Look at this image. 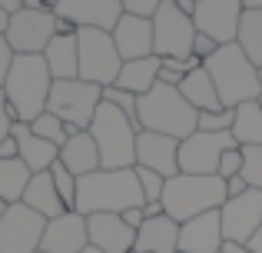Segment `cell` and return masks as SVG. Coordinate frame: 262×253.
I'll list each match as a JSON object with an SVG mask.
<instances>
[{
  "label": "cell",
  "instance_id": "obj_59",
  "mask_svg": "<svg viewBox=\"0 0 262 253\" xmlns=\"http://www.w3.org/2000/svg\"><path fill=\"white\" fill-rule=\"evenodd\" d=\"M196 4H199V0H196Z\"/></svg>",
  "mask_w": 262,
  "mask_h": 253
},
{
  "label": "cell",
  "instance_id": "obj_23",
  "mask_svg": "<svg viewBox=\"0 0 262 253\" xmlns=\"http://www.w3.org/2000/svg\"><path fill=\"white\" fill-rule=\"evenodd\" d=\"M133 253H179V223L169 217L143 220V227L136 230Z\"/></svg>",
  "mask_w": 262,
  "mask_h": 253
},
{
  "label": "cell",
  "instance_id": "obj_49",
  "mask_svg": "<svg viewBox=\"0 0 262 253\" xmlns=\"http://www.w3.org/2000/svg\"><path fill=\"white\" fill-rule=\"evenodd\" d=\"M53 20H57V33H77V27L70 20H63V17H53Z\"/></svg>",
  "mask_w": 262,
  "mask_h": 253
},
{
  "label": "cell",
  "instance_id": "obj_51",
  "mask_svg": "<svg viewBox=\"0 0 262 253\" xmlns=\"http://www.w3.org/2000/svg\"><path fill=\"white\" fill-rule=\"evenodd\" d=\"M7 24H10V17H7V13H4V7H0V37L7 33Z\"/></svg>",
  "mask_w": 262,
  "mask_h": 253
},
{
  "label": "cell",
  "instance_id": "obj_14",
  "mask_svg": "<svg viewBox=\"0 0 262 253\" xmlns=\"http://www.w3.org/2000/svg\"><path fill=\"white\" fill-rule=\"evenodd\" d=\"M223 237L229 243H249L252 233L262 227V190H246L243 197H232L219 207Z\"/></svg>",
  "mask_w": 262,
  "mask_h": 253
},
{
  "label": "cell",
  "instance_id": "obj_22",
  "mask_svg": "<svg viewBox=\"0 0 262 253\" xmlns=\"http://www.w3.org/2000/svg\"><path fill=\"white\" fill-rule=\"evenodd\" d=\"M47 70L53 80H77L80 77V44L77 33H57L43 50Z\"/></svg>",
  "mask_w": 262,
  "mask_h": 253
},
{
  "label": "cell",
  "instance_id": "obj_11",
  "mask_svg": "<svg viewBox=\"0 0 262 253\" xmlns=\"http://www.w3.org/2000/svg\"><path fill=\"white\" fill-rule=\"evenodd\" d=\"M7 44L13 53H43L47 44L57 37L53 10H20L7 24Z\"/></svg>",
  "mask_w": 262,
  "mask_h": 253
},
{
  "label": "cell",
  "instance_id": "obj_5",
  "mask_svg": "<svg viewBox=\"0 0 262 253\" xmlns=\"http://www.w3.org/2000/svg\"><path fill=\"white\" fill-rule=\"evenodd\" d=\"M136 113H140L143 130L166 133V137H176V140H186V137L196 133V120H199V110H192L186 104L179 87H166V84H156L146 97H140Z\"/></svg>",
  "mask_w": 262,
  "mask_h": 253
},
{
  "label": "cell",
  "instance_id": "obj_34",
  "mask_svg": "<svg viewBox=\"0 0 262 253\" xmlns=\"http://www.w3.org/2000/svg\"><path fill=\"white\" fill-rule=\"evenodd\" d=\"M133 173H136V183H140V190H143V200H146V203L163 200V190H166V177L156 173V170H146V167H133Z\"/></svg>",
  "mask_w": 262,
  "mask_h": 253
},
{
  "label": "cell",
  "instance_id": "obj_30",
  "mask_svg": "<svg viewBox=\"0 0 262 253\" xmlns=\"http://www.w3.org/2000/svg\"><path fill=\"white\" fill-rule=\"evenodd\" d=\"M236 44L256 67H262V10H243Z\"/></svg>",
  "mask_w": 262,
  "mask_h": 253
},
{
  "label": "cell",
  "instance_id": "obj_6",
  "mask_svg": "<svg viewBox=\"0 0 262 253\" xmlns=\"http://www.w3.org/2000/svg\"><path fill=\"white\" fill-rule=\"evenodd\" d=\"M136 130L116 107L100 104L90 124L96 150H100V170H133L136 167Z\"/></svg>",
  "mask_w": 262,
  "mask_h": 253
},
{
  "label": "cell",
  "instance_id": "obj_32",
  "mask_svg": "<svg viewBox=\"0 0 262 253\" xmlns=\"http://www.w3.org/2000/svg\"><path fill=\"white\" fill-rule=\"evenodd\" d=\"M30 130H33L37 137H43V140H50L53 147H63V143H67V124H63L60 117H53L50 110L40 113V117L30 124Z\"/></svg>",
  "mask_w": 262,
  "mask_h": 253
},
{
  "label": "cell",
  "instance_id": "obj_25",
  "mask_svg": "<svg viewBox=\"0 0 262 253\" xmlns=\"http://www.w3.org/2000/svg\"><path fill=\"white\" fill-rule=\"evenodd\" d=\"M20 203H24V207H30L33 213H40L43 220H57V217L67 213L63 200H60L57 187H53L50 170H47V173L30 177V187H27V193H24V200H20Z\"/></svg>",
  "mask_w": 262,
  "mask_h": 253
},
{
  "label": "cell",
  "instance_id": "obj_39",
  "mask_svg": "<svg viewBox=\"0 0 262 253\" xmlns=\"http://www.w3.org/2000/svg\"><path fill=\"white\" fill-rule=\"evenodd\" d=\"M219 50V44L212 37H206V33H196V40H192V57H199L206 64V60L212 57V53Z\"/></svg>",
  "mask_w": 262,
  "mask_h": 253
},
{
  "label": "cell",
  "instance_id": "obj_52",
  "mask_svg": "<svg viewBox=\"0 0 262 253\" xmlns=\"http://www.w3.org/2000/svg\"><path fill=\"white\" fill-rule=\"evenodd\" d=\"M246 10H262V0H243Z\"/></svg>",
  "mask_w": 262,
  "mask_h": 253
},
{
  "label": "cell",
  "instance_id": "obj_3",
  "mask_svg": "<svg viewBox=\"0 0 262 253\" xmlns=\"http://www.w3.org/2000/svg\"><path fill=\"white\" fill-rule=\"evenodd\" d=\"M206 73L216 84V93L223 100V107L236 110V107L249 104L262 93V80H259V67L239 50V44H226L206 60Z\"/></svg>",
  "mask_w": 262,
  "mask_h": 253
},
{
  "label": "cell",
  "instance_id": "obj_4",
  "mask_svg": "<svg viewBox=\"0 0 262 253\" xmlns=\"http://www.w3.org/2000/svg\"><path fill=\"white\" fill-rule=\"evenodd\" d=\"M226 200H229V197H226V180H219V177L176 173V177L166 180V190H163L166 217L176 220V223H186V220H192V217L219 210Z\"/></svg>",
  "mask_w": 262,
  "mask_h": 253
},
{
  "label": "cell",
  "instance_id": "obj_57",
  "mask_svg": "<svg viewBox=\"0 0 262 253\" xmlns=\"http://www.w3.org/2000/svg\"><path fill=\"white\" fill-rule=\"evenodd\" d=\"M259 80H262V67H259Z\"/></svg>",
  "mask_w": 262,
  "mask_h": 253
},
{
  "label": "cell",
  "instance_id": "obj_21",
  "mask_svg": "<svg viewBox=\"0 0 262 253\" xmlns=\"http://www.w3.org/2000/svg\"><path fill=\"white\" fill-rule=\"evenodd\" d=\"M10 133L17 137V153H20V160L27 163V170H30L33 177H37V173H47V170L60 160V147H53L50 140L37 137L30 130V124H13Z\"/></svg>",
  "mask_w": 262,
  "mask_h": 253
},
{
  "label": "cell",
  "instance_id": "obj_19",
  "mask_svg": "<svg viewBox=\"0 0 262 253\" xmlns=\"http://www.w3.org/2000/svg\"><path fill=\"white\" fill-rule=\"evenodd\" d=\"M226 243L219 210L179 223V253H219Z\"/></svg>",
  "mask_w": 262,
  "mask_h": 253
},
{
  "label": "cell",
  "instance_id": "obj_38",
  "mask_svg": "<svg viewBox=\"0 0 262 253\" xmlns=\"http://www.w3.org/2000/svg\"><path fill=\"white\" fill-rule=\"evenodd\" d=\"M120 4H123V13H133V17L153 20L156 10L163 7V0H120Z\"/></svg>",
  "mask_w": 262,
  "mask_h": 253
},
{
  "label": "cell",
  "instance_id": "obj_40",
  "mask_svg": "<svg viewBox=\"0 0 262 253\" xmlns=\"http://www.w3.org/2000/svg\"><path fill=\"white\" fill-rule=\"evenodd\" d=\"M13 113H10V107H7V97H4V90H0V143L10 137V130H13Z\"/></svg>",
  "mask_w": 262,
  "mask_h": 253
},
{
  "label": "cell",
  "instance_id": "obj_20",
  "mask_svg": "<svg viewBox=\"0 0 262 253\" xmlns=\"http://www.w3.org/2000/svg\"><path fill=\"white\" fill-rule=\"evenodd\" d=\"M113 44L123 60H140V57H156L153 53V20L123 13L120 24L113 27Z\"/></svg>",
  "mask_w": 262,
  "mask_h": 253
},
{
  "label": "cell",
  "instance_id": "obj_27",
  "mask_svg": "<svg viewBox=\"0 0 262 253\" xmlns=\"http://www.w3.org/2000/svg\"><path fill=\"white\" fill-rule=\"evenodd\" d=\"M179 93L186 97V104L192 107V110L199 113H212V110H226L223 100H219L216 93V84H212V77L206 73V67H199V70H192L189 77L179 84Z\"/></svg>",
  "mask_w": 262,
  "mask_h": 253
},
{
  "label": "cell",
  "instance_id": "obj_41",
  "mask_svg": "<svg viewBox=\"0 0 262 253\" xmlns=\"http://www.w3.org/2000/svg\"><path fill=\"white\" fill-rule=\"evenodd\" d=\"M13 57H17V53L10 50L7 37H0V90H4V80H7V73H10V64H13Z\"/></svg>",
  "mask_w": 262,
  "mask_h": 253
},
{
  "label": "cell",
  "instance_id": "obj_1",
  "mask_svg": "<svg viewBox=\"0 0 262 253\" xmlns=\"http://www.w3.org/2000/svg\"><path fill=\"white\" fill-rule=\"evenodd\" d=\"M53 77L47 70L43 53H17L10 64V73L4 80V97L17 124H33L47 110Z\"/></svg>",
  "mask_w": 262,
  "mask_h": 253
},
{
  "label": "cell",
  "instance_id": "obj_37",
  "mask_svg": "<svg viewBox=\"0 0 262 253\" xmlns=\"http://www.w3.org/2000/svg\"><path fill=\"white\" fill-rule=\"evenodd\" d=\"M239 173H243V147H232V150H226V153L219 157L216 177L219 180H232V177H239Z\"/></svg>",
  "mask_w": 262,
  "mask_h": 253
},
{
  "label": "cell",
  "instance_id": "obj_10",
  "mask_svg": "<svg viewBox=\"0 0 262 253\" xmlns=\"http://www.w3.org/2000/svg\"><path fill=\"white\" fill-rule=\"evenodd\" d=\"M239 147L236 137L229 133H203L196 130L192 137L179 140V173H192V177H216L219 170V157L226 150Z\"/></svg>",
  "mask_w": 262,
  "mask_h": 253
},
{
  "label": "cell",
  "instance_id": "obj_46",
  "mask_svg": "<svg viewBox=\"0 0 262 253\" xmlns=\"http://www.w3.org/2000/svg\"><path fill=\"white\" fill-rule=\"evenodd\" d=\"M0 7H4V13H7V17H13V13H20V10H24V0H0Z\"/></svg>",
  "mask_w": 262,
  "mask_h": 253
},
{
  "label": "cell",
  "instance_id": "obj_58",
  "mask_svg": "<svg viewBox=\"0 0 262 253\" xmlns=\"http://www.w3.org/2000/svg\"><path fill=\"white\" fill-rule=\"evenodd\" d=\"M37 253H43V250H37Z\"/></svg>",
  "mask_w": 262,
  "mask_h": 253
},
{
  "label": "cell",
  "instance_id": "obj_18",
  "mask_svg": "<svg viewBox=\"0 0 262 253\" xmlns=\"http://www.w3.org/2000/svg\"><path fill=\"white\" fill-rule=\"evenodd\" d=\"M83 247H90L86 217H80L77 210H67L57 220H47L43 240H40L43 253H80Z\"/></svg>",
  "mask_w": 262,
  "mask_h": 253
},
{
  "label": "cell",
  "instance_id": "obj_7",
  "mask_svg": "<svg viewBox=\"0 0 262 253\" xmlns=\"http://www.w3.org/2000/svg\"><path fill=\"white\" fill-rule=\"evenodd\" d=\"M77 44H80V80L96 84V87H113L123 67V57L113 44V33L83 27V30H77Z\"/></svg>",
  "mask_w": 262,
  "mask_h": 253
},
{
  "label": "cell",
  "instance_id": "obj_28",
  "mask_svg": "<svg viewBox=\"0 0 262 253\" xmlns=\"http://www.w3.org/2000/svg\"><path fill=\"white\" fill-rule=\"evenodd\" d=\"M30 170H27V163L20 160H0V200H7L13 207V203L24 200L27 187H30Z\"/></svg>",
  "mask_w": 262,
  "mask_h": 253
},
{
  "label": "cell",
  "instance_id": "obj_42",
  "mask_svg": "<svg viewBox=\"0 0 262 253\" xmlns=\"http://www.w3.org/2000/svg\"><path fill=\"white\" fill-rule=\"evenodd\" d=\"M123 223H126L129 230H140L143 227V220H146V217H143V207H129V210H123Z\"/></svg>",
  "mask_w": 262,
  "mask_h": 253
},
{
  "label": "cell",
  "instance_id": "obj_24",
  "mask_svg": "<svg viewBox=\"0 0 262 253\" xmlns=\"http://www.w3.org/2000/svg\"><path fill=\"white\" fill-rule=\"evenodd\" d=\"M60 163H63V167L70 170L77 180L100 170V150H96L90 130H83V133H77V137H70V140L60 147Z\"/></svg>",
  "mask_w": 262,
  "mask_h": 253
},
{
  "label": "cell",
  "instance_id": "obj_44",
  "mask_svg": "<svg viewBox=\"0 0 262 253\" xmlns=\"http://www.w3.org/2000/svg\"><path fill=\"white\" fill-rule=\"evenodd\" d=\"M17 157H20V153H17V137L10 133L4 143H0V160H17Z\"/></svg>",
  "mask_w": 262,
  "mask_h": 253
},
{
  "label": "cell",
  "instance_id": "obj_2",
  "mask_svg": "<svg viewBox=\"0 0 262 253\" xmlns=\"http://www.w3.org/2000/svg\"><path fill=\"white\" fill-rule=\"evenodd\" d=\"M143 190L133 170H96L77 180V210L80 217L93 213H123L129 207H143Z\"/></svg>",
  "mask_w": 262,
  "mask_h": 253
},
{
  "label": "cell",
  "instance_id": "obj_50",
  "mask_svg": "<svg viewBox=\"0 0 262 253\" xmlns=\"http://www.w3.org/2000/svg\"><path fill=\"white\" fill-rule=\"evenodd\" d=\"M176 7L186 13V17H192V13H196V0H176Z\"/></svg>",
  "mask_w": 262,
  "mask_h": 253
},
{
  "label": "cell",
  "instance_id": "obj_45",
  "mask_svg": "<svg viewBox=\"0 0 262 253\" xmlns=\"http://www.w3.org/2000/svg\"><path fill=\"white\" fill-rule=\"evenodd\" d=\"M143 217H146V220H153V217H166V207H163V200L143 203Z\"/></svg>",
  "mask_w": 262,
  "mask_h": 253
},
{
  "label": "cell",
  "instance_id": "obj_47",
  "mask_svg": "<svg viewBox=\"0 0 262 253\" xmlns=\"http://www.w3.org/2000/svg\"><path fill=\"white\" fill-rule=\"evenodd\" d=\"M219 253H252V250L246 247V243H229V240H226V243H223V250H219Z\"/></svg>",
  "mask_w": 262,
  "mask_h": 253
},
{
  "label": "cell",
  "instance_id": "obj_13",
  "mask_svg": "<svg viewBox=\"0 0 262 253\" xmlns=\"http://www.w3.org/2000/svg\"><path fill=\"white\" fill-rule=\"evenodd\" d=\"M243 10H246L243 0H199V4H196V13H192L196 33L212 37L219 47L236 44Z\"/></svg>",
  "mask_w": 262,
  "mask_h": 253
},
{
  "label": "cell",
  "instance_id": "obj_31",
  "mask_svg": "<svg viewBox=\"0 0 262 253\" xmlns=\"http://www.w3.org/2000/svg\"><path fill=\"white\" fill-rule=\"evenodd\" d=\"M103 104L116 107V110H120L136 130H143V127H140V113H136V107H140V97H136V93L120 90V87H103Z\"/></svg>",
  "mask_w": 262,
  "mask_h": 253
},
{
  "label": "cell",
  "instance_id": "obj_12",
  "mask_svg": "<svg viewBox=\"0 0 262 253\" xmlns=\"http://www.w3.org/2000/svg\"><path fill=\"white\" fill-rule=\"evenodd\" d=\"M47 220L24 203H13L0 220V253H37Z\"/></svg>",
  "mask_w": 262,
  "mask_h": 253
},
{
  "label": "cell",
  "instance_id": "obj_15",
  "mask_svg": "<svg viewBox=\"0 0 262 253\" xmlns=\"http://www.w3.org/2000/svg\"><path fill=\"white\" fill-rule=\"evenodd\" d=\"M53 17L70 20L77 30L93 27V30L113 33V27L120 24V17H123V4L120 0H57Z\"/></svg>",
  "mask_w": 262,
  "mask_h": 253
},
{
  "label": "cell",
  "instance_id": "obj_53",
  "mask_svg": "<svg viewBox=\"0 0 262 253\" xmlns=\"http://www.w3.org/2000/svg\"><path fill=\"white\" fill-rule=\"evenodd\" d=\"M7 210H10V203H7V200H0V220H4V213H7Z\"/></svg>",
  "mask_w": 262,
  "mask_h": 253
},
{
  "label": "cell",
  "instance_id": "obj_26",
  "mask_svg": "<svg viewBox=\"0 0 262 253\" xmlns=\"http://www.w3.org/2000/svg\"><path fill=\"white\" fill-rule=\"evenodd\" d=\"M156 84H160V57H140V60H123L113 87L129 90L136 97H146Z\"/></svg>",
  "mask_w": 262,
  "mask_h": 253
},
{
  "label": "cell",
  "instance_id": "obj_16",
  "mask_svg": "<svg viewBox=\"0 0 262 253\" xmlns=\"http://www.w3.org/2000/svg\"><path fill=\"white\" fill-rule=\"evenodd\" d=\"M136 167L156 170L169 180L179 173V140L166 133H153V130H140L136 133Z\"/></svg>",
  "mask_w": 262,
  "mask_h": 253
},
{
  "label": "cell",
  "instance_id": "obj_29",
  "mask_svg": "<svg viewBox=\"0 0 262 253\" xmlns=\"http://www.w3.org/2000/svg\"><path fill=\"white\" fill-rule=\"evenodd\" d=\"M232 137H236L239 147H262V107L256 104V100L236 107Z\"/></svg>",
  "mask_w": 262,
  "mask_h": 253
},
{
  "label": "cell",
  "instance_id": "obj_56",
  "mask_svg": "<svg viewBox=\"0 0 262 253\" xmlns=\"http://www.w3.org/2000/svg\"><path fill=\"white\" fill-rule=\"evenodd\" d=\"M256 104H259V107H262V93H259V97H256Z\"/></svg>",
  "mask_w": 262,
  "mask_h": 253
},
{
  "label": "cell",
  "instance_id": "obj_33",
  "mask_svg": "<svg viewBox=\"0 0 262 253\" xmlns=\"http://www.w3.org/2000/svg\"><path fill=\"white\" fill-rule=\"evenodd\" d=\"M50 177H53V187H57V193H60V200H63V207L73 210V203H77V177H73L60 160L50 167Z\"/></svg>",
  "mask_w": 262,
  "mask_h": 253
},
{
  "label": "cell",
  "instance_id": "obj_54",
  "mask_svg": "<svg viewBox=\"0 0 262 253\" xmlns=\"http://www.w3.org/2000/svg\"><path fill=\"white\" fill-rule=\"evenodd\" d=\"M80 253H103V250H96V247H83Z\"/></svg>",
  "mask_w": 262,
  "mask_h": 253
},
{
  "label": "cell",
  "instance_id": "obj_17",
  "mask_svg": "<svg viewBox=\"0 0 262 253\" xmlns=\"http://www.w3.org/2000/svg\"><path fill=\"white\" fill-rule=\"evenodd\" d=\"M86 237H90V247H96L103 253H133L136 250V230H129L120 213L86 217Z\"/></svg>",
  "mask_w": 262,
  "mask_h": 253
},
{
  "label": "cell",
  "instance_id": "obj_35",
  "mask_svg": "<svg viewBox=\"0 0 262 253\" xmlns=\"http://www.w3.org/2000/svg\"><path fill=\"white\" fill-rule=\"evenodd\" d=\"M232 124H236V110H212V113H199L196 120V130H203V133H229Z\"/></svg>",
  "mask_w": 262,
  "mask_h": 253
},
{
  "label": "cell",
  "instance_id": "obj_55",
  "mask_svg": "<svg viewBox=\"0 0 262 253\" xmlns=\"http://www.w3.org/2000/svg\"><path fill=\"white\" fill-rule=\"evenodd\" d=\"M43 4H47V10H53V7H57V0H43Z\"/></svg>",
  "mask_w": 262,
  "mask_h": 253
},
{
  "label": "cell",
  "instance_id": "obj_36",
  "mask_svg": "<svg viewBox=\"0 0 262 253\" xmlns=\"http://www.w3.org/2000/svg\"><path fill=\"white\" fill-rule=\"evenodd\" d=\"M243 177L249 190H262V147H243Z\"/></svg>",
  "mask_w": 262,
  "mask_h": 253
},
{
  "label": "cell",
  "instance_id": "obj_9",
  "mask_svg": "<svg viewBox=\"0 0 262 253\" xmlns=\"http://www.w3.org/2000/svg\"><path fill=\"white\" fill-rule=\"evenodd\" d=\"M196 24L176 7V0H163L153 17V53L156 57H192Z\"/></svg>",
  "mask_w": 262,
  "mask_h": 253
},
{
  "label": "cell",
  "instance_id": "obj_48",
  "mask_svg": "<svg viewBox=\"0 0 262 253\" xmlns=\"http://www.w3.org/2000/svg\"><path fill=\"white\" fill-rule=\"evenodd\" d=\"M246 247H249L252 253H262V227L256 230V233H252V240H249V243H246Z\"/></svg>",
  "mask_w": 262,
  "mask_h": 253
},
{
  "label": "cell",
  "instance_id": "obj_8",
  "mask_svg": "<svg viewBox=\"0 0 262 253\" xmlns=\"http://www.w3.org/2000/svg\"><path fill=\"white\" fill-rule=\"evenodd\" d=\"M103 104V87L86 84V80H53L47 110L60 117L63 124H73L80 130H90L96 117V107Z\"/></svg>",
  "mask_w": 262,
  "mask_h": 253
},
{
  "label": "cell",
  "instance_id": "obj_43",
  "mask_svg": "<svg viewBox=\"0 0 262 253\" xmlns=\"http://www.w3.org/2000/svg\"><path fill=\"white\" fill-rule=\"evenodd\" d=\"M246 190H249V183H246V177H243V173L232 177V180H226V197H229V200H232V197H243Z\"/></svg>",
  "mask_w": 262,
  "mask_h": 253
}]
</instances>
